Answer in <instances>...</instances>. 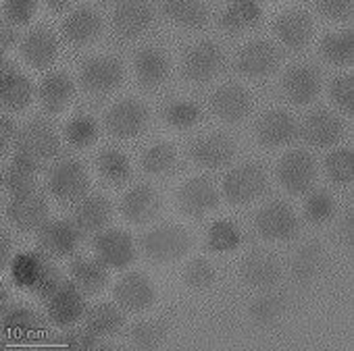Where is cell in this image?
Returning a JSON list of instances; mask_svg holds the SVG:
<instances>
[{"mask_svg": "<svg viewBox=\"0 0 354 351\" xmlns=\"http://www.w3.org/2000/svg\"><path fill=\"white\" fill-rule=\"evenodd\" d=\"M98 339L100 337H96L92 330H88L84 326V328H71V330H67L59 339V343H63L69 349H77V351H94V349L100 347V341Z\"/></svg>", "mask_w": 354, "mask_h": 351, "instance_id": "816d5d0a", "label": "cell"}, {"mask_svg": "<svg viewBox=\"0 0 354 351\" xmlns=\"http://www.w3.org/2000/svg\"><path fill=\"white\" fill-rule=\"evenodd\" d=\"M113 293H115V301L123 310L133 314L144 312L154 301V287L140 272H129L123 279H119Z\"/></svg>", "mask_w": 354, "mask_h": 351, "instance_id": "d6986e66", "label": "cell"}, {"mask_svg": "<svg viewBox=\"0 0 354 351\" xmlns=\"http://www.w3.org/2000/svg\"><path fill=\"white\" fill-rule=\"evenodd\" d=\"M158 208H160L158 194L150 185H136L121 200L123 217L136 225H142V223H148L150 219H154Z\"/></svg>", "mask_w": 354, "mask_h": 351, "instance_id": "4316f807", "label": "cell"}, {"mask_svg": "<svg viewBox=\"0 0 354 351\" xmlns=\"http://www.w3.org/2000/svg\"><path fill=\"white\" fill-rule=\"evenodd\" d=\"M283 92L290 102L304 106L310 104L321 92V75L310 65H296L283 77Z\"/></svg>", "mask_w": 354, "mask_h": 351, "instance_id": "44dd1931", "label": "cell"}, {"mask_svg": "<svg viewBox=\"0 0 354 351\" xmlns=\"http://www.w3.org/2000/svg\"><path fill=\"white\" fill-rule=\"evenodd\" d=\"M242 279L257 289H271L281 279V266L275 256L267 252L250 254L242 264Z\"/></svg>", "mask_w": 354, "mask_h": 351, "instance_id": "f1b7e54d", "label": "cell"}, {"mask_svg": "<svg viewBox=\"0 0 354 351\" xmlns=\"http://www.w3.org/2000/svg\"><path fill=\"white\" fill-rule=\"evenodd\" d=\"M0 310H3V314L9 310V291L5 287L0 289Z\"/></svg>", "mask_w": 354, "mask_h": 351, "instance_id": "6125c7cd", "label": "cell"}, {"mask_svg": "<svg viewBox=\"0 0 354 351\" xmlns=\"http://www.w3.org/2000/svg\"><path fill=\"white\" fill-rule=\"evenodd\" d=\"M277 179L286 192L294 196L306 194L317 179L315 158L306 150H292L283 154L277 166Z\"/></svg>", "mask_w": 354, "mask_h": 351, "instance_id": "277c9868", "label": "cell"}, {"mask_svg": "<svg viewBox=\"0 0 354 351\" xmlns=\"http://www.w3.org/2000/svg\"><path fill=\"white\" fill-rule=\"evenodd\" d=\"M146 123H148V108L133 98L115 102L104 117L106 131L119 139H129L140 135Z\"/></svg>", "mask_w": 354, "mask_h": 351, "instance_id": "8992f818", "label": "cell"}, {"mask_svg": "<svg viewBox=\"0 0 354 351\" xmlns=\"http://www.w3.org/2000/svg\"><path fill=\"white\" fill-rule=\"evenodd\" d=\"M69 274H71V283L84 293H98L109 283L106 266L98 258L96 260H90V258L75 260L69 268Z\"/></svg>", "mask_w": 354, "mask_h": 351, "instance_id": "836d02e7", "label": "cell"}, {"mask_svg": "<svg viewBox=\"0 0 354 351\" xmlns=\"http://www.w3.org/2000/svg\"><path fill=\"white\" fill-rule=\"evenodd\" d=\"M17 137H19L17 125L9 117H3V121H0V148H3V152H7L9 146H15Z\"/></svg>", "mask_w": 354, "mask_h": 351, "instance_id": "9f6ffc18", "label": "cell"}, {"mask_svg": "<svg viewBox=\"0 0 354 351\" xmlns=\"http://www.w3.org/2000/svg\"><path fill=\"white\" fill-rule=\"evenodd\" d=\"M329 94H331L333 104L339 110H344L346 114H352V110H354V79H352V75L335 77L331 81Z\"/></svg>", "mask_w": 354, "mask_h": 351, "instance_id": "681fc988", "label": "cell"}, {"mask_svg": "<svg viewBox=\"0 0 354 351\" xmlns=\"http://www.w3.org/2000/svg\"><path fill=\"white\" fill-rule=\"evenodd\" d=\"M38 326H40L38 316L30 308L15 305L3 314V330L13 341H26V339L34 337Z\"/></svg>", "mask_w": 354, "mask_h": 351, "instance_id": "74e56055", "label": "cell"}, {"mask_svg": "<svg viewBox=\"0 0 354 351\" xmlns=\"http://www.w3.org/2000/svg\"><path fill=\"white\" fill-rule=\"evenodd\" d=\"M0 42H3V54H7L9 48L17 44V30L13 26H3V30H0Z\"/></svg>", "mask_w": 354, "mask_h": 351, "instance_id": "680465c9", "label": "cell"}, {"mask_svg": "<svg viewBox=\"0 0 354 351\" xmlns=\"http://www.w3.org/2000/svg\"><path fill=\"white\" fill-rule=\"evenodd\" d=\"M129 339H131V345L136 349L150 351V349H158L165 343L167 330L160 322H138L131 328Z\"/></svg>", "mask_w": 354, "mask_h": 351, "instance_id": "ee69618b", "label": "cell"}, {"mask_svg": "<svg viewBox=\"0 0 354 351\" xmlns=\"http://www.w3.org/2000/svg\"><path fill=\"white\" fill-rule=\"evenodd\" d=\"M38 166H40L38 162L17 154L13 164L9 168H5V172H3V185H5V190L11 192L13 196L34 190V183H36L34 174H36Z\"/></svg>", "mask_w": 354, "mask_h": 351, "instance_id": "8d00e7d4", "label": "cell"}, {"mask_svg": "<svg viewBox=\"0 0 354 351\" xmlns=\"http://www.w3.org/2000/svg\"><path fill=\"white\" fill-rule=\"evenodd\" d=\"M111 217L113 208L104 196H88L77 204L73 223L82 235H98L106 229Z\"/></svg>", "mask_w": 354, "mask_h": 351, "instance_id": "cb8c5ba5", "label": "cell"}, {"mask_svg": "<svg viewBox=\"0 0 354 351\" xmlns=\"http://www.w3.org/2000/svg\"><path fill=\"white\" fill-rule=\"evenodd\" d=\"M184 279H186V285L192 287V289H207L213 285L215 281V268L211 266V262L198 258L194 262L188 264L186 272H184Z\"/></svg>", "mask_w": 354, "mask_h": 351, "instance_id": "f907efd6", "label": "cell"}, {"mask_svg": "<svg viewBox=\"0 0 354 351\" xmlns=\"http://www.w3.org/2000/svg\"><path fill=\"white\" fill-rule=\"evenodd\" d=\"M335 212V202L327 192H315L308 196L304 204V217L313 225H323L327 223Z\"/></svg>", "mask_w": 354, "mask_h": 351, "instance_id": "7dc6e473", "label": "cell"}, {"mask_svg": "<svg viewBox=\"0 0 354 351\" xmlns=\"http://www.w3.org/2000/svg\"><path fill=\"white\" fill-rule=\"evenodd\" d=\"M298 133L296 119L286 110H267L257 123V139L265 148H279L290 143Z\"/></svg>", "mask_w": 354, "mask_h": 351, "instance_id": "2e32d148", "label": "cell"}, {"mask_svg": "<svg viewBox=\"0 0 354 351\" xmlns=\"http://www.w3.org/2000/svg\"><path fill=\"white\" fill-rule=\"evenodd\" d=\"M73 81L67 73H50L42 79L38 88L40 102L48 112H61L73 98Z\"/></svg>", "mask_w": 354, "mask_h": 351, "instance_id": "1f68e13d", "label": "cell"}, {"mask_svg": "<svg viewBox=\"0 0 354 351\" xmlns=\"http://www.w3.org/2000/svg\"><path fill=\"white\" fill-rule=\"evenodd\" d=\"M190 250V235L175 225H160L142 237V252L154 264H169L180 260Z\"/></svg>", "mask_w": 354, "mask_h": 351, "instance_id": "6da1fadb", "label": "cell"}, {"mask_svg": "<svg viewBox=\"0 0 354 351\" xmlns=\"http://www.w3.org/2000/svg\"><path fill=\"white\" fill-rule=\"evenodd\" d=\"M323 262H325V252L319 245V241H306L294 256L292 279L300 285L310 283L323 270Z\"/></svg>", "mask_w": 354, "mask_h": 351, "instance_id": "e575fe53", "label": "cell"}, {"mask_svg": "<svg viewBox=\"0 0 354 351\" xmlns=\"http://www.w3.org/2000/svg\"><path fill=\"white\" fill-rule=\"evenodd\" d=\"M15 148L19 156H26L40 164L44 160H50L59 152V135L48 123L32 121L19 131Z\"/></svg>", "mask_w": 354, "mask_h": 351, "instance_id": "52a82bcc", "label": "cell"}, {"mask_svg": "<svg viewBox=\"0 0 354 351\" xmlns=\"http://www.w3.org/2000/svg\"><path fill=\"white\" fill-rule=\"evenodd\" d=\"M94 254L106 268H125L136 260L131 237L119 229H104L94 237Z\"/></svg>", "mask_w": 354, "mask_h": 351, "instance_id": "4fadbf2b", "label": "cell"}, {"mask_svg": "<svg viewBox=\"0 0 354 351\" xmlns=\"http://www.w3.org/2000/svg\"><path fill=\"white\" fill-rule=\"evenodd\" d=\"M192 160L198 166L205 168H223L234 160L236 154V146L234 141L223 135V133H211L205 137H198L190 150Z\"/></svg>", "mask_w": 354, "mask_h": 351, "instance_id": "ac0fdd59", "label": "cell"}, {"mask_svg": "<svg viewBox=\"0 0 354 351\" xmlns=\"http://www.w3.org/2000/svg\"><path fill=\"white\" fill-rule=\"evenodd\" d=\"M175 150H173V146H169V143H154V146H150L144 154H142V160H140V164H142V168L148 172V174H165V172H169L173 166H175Z\"/></svg>", "mask_w": 354, "mask_h": 351, "instance_id": "7bdbcfd3", "label": "cell"}, {"mask_svg": "<svg viewBox=\"0 0 354 351\" xmlns=\"http://www.w3.org/2000/svg\"><path fill=\"white\" fill-rule=\"evenodd\" d=\"M342 133H344L342 121L327 110H315L304 119L302 125V137L315 148H329L337 143Z\"/></svg>", "mask_w": 354, "mask_h": 351, "instance_id": "d4e9b609", "label": "cell"}, {"mask_svg": "<svg viewBox=\"0 0 354 351\" xmlns=\"http://www.w3.org/2000/svg\"><path fill=\"white\" fill-rule=\"evenodd\" d=\"M263 9L259 3H250V0H240V3L227 5V9L221 15V28L225 32L238 34L244 30L254 28L261 21Z\"/></svg>", "mask_w": 354, "mask_h": 351, "instance_id": "d590c367", "label": "cell"}, {"mask_svg": "<svg viewBox=\"0 0 354 351\" xmlns=\"http://www.w3.org/2000/svg\"><path fill=\"white\" fill-rule=\"evenodd\" d=\"M279 65V52L277 48L267 40H252L248 42L236 59V67L242 75L250 79L267 77L271 75Z\"/></svg>", "mask_w": 354, "mask_h": 351, "instance_id": "5bb4252c", "label": "cell"}, {"mask_svg": "<svg viewBox=\"0 0 354 351\" xmlns=\"http://www.w3.org/2000/svg\"><path fill=\"white\" fill-rule=\"evenodd\" d=\"M32 83L26 75L9 69V61L3 57V73H0V100L5 108L24 110L32 102Z\"/></svg>", "mask_w": 354, "mask_h": 351, "instance_id": "f546056e", "label": "cell"}, {"mask_svg": "<svg viewBox=\"0 0 354 351\" xmlns=\"http://www.w3.org/2000/svg\"><path fill=\"white\" fill-rule=\"evenodd\" d=\"M46 7L50 9V11H55V13H61V11H65V9H69L71 7V3H67V0H48L46 3Z\"/></svg>", "mask_w": 354, "mask_h": 351, "instance_id": "94428289", "label": "cell"}, {"mask_svg": "<svg viewBox=\"0 0 354 351\" xmlns=\"http://www.w3.org/2000/svg\"><path fill=\"white\" fill-rule=\"evenodd\" d=\"M275 34L290 50H302L313 38V19L304 11H286L275 21Z\"/></svg>", "mask_w": 354, "mask_h": 351, "instance_id": "603a6c76", "label": "cell"}, {"mask_svg": "<svg viewBox=\"0 0 354 351\" xmlns=\"http://www.w3.org/2000/svg\"><path fill=\"white\" fill-rule=\"evenodd\" d=\"M88 172L77 160H61L48 174V190L61 202H77L88 192Z\"/></svg>", "mask_w": 354, "mask_h": 351, "instance_id": "5b68a950", "label": "cell"}, {"mask_svg": "<svg viewBox=\"0 0 354 351\" xmlns=\"http://www.w3.org/2000/svg\"><path fill=\"white\" fill-rule=\"evenodd\" d=\"M11 252H13V241L9 239L7 233H0V268H3V270H5L9 264H13Z\"/></svg>", "mask_w": 354, "mask_h": 351, "instance_id": "6f0895ef", "label": "cell"}, {"mask_svg": "<svg viewBox=\"0 0 354 351\" xmlns=\"http://www.w3.org/2000/svg\"><path fill=\"white\" fill-rule=\"evenodd\" d=\"M96 135H98V127L96 121L90 117H77L65 129L67 141L75 148H88L90 143H94Z\"/></svg>", "mask_w": 354, "mask_h": 351, "instance_id": "c3c4849f", "label": "cell"}, {"mask_svg": "<svg viewBox=\"0 0 354 351\" xmlns=\"http://www.w3.org/2000/svg\"><path fill=\"white\" fill-rule=\"evenodd\" d=\"M177 204L188 217H205L217 208L219 194L213 181H209L207 177H194L182 185L180 194H177Z\"/></svg>", "mask_w": 354, "mask_h": 351, "instance_id": "9a60e30c", "label": "cell"}, {"mask_svg": "<svg viewBox=\"0 0 354 351\" xmlns=\"http://www.w3.org/2000/svg\"><path fill=\"white\" fill-rule=\"evenodd\" d=\"M11 268H13V277H15L17 285L30 287L42 299H46L63 283L59 270L42 254L19 256L17 260H13Z\"/></svg>", "mask_w": 354, "mask_h": 351, "instance_id": "7a4b0ae2", "label": "cell"}, {"mask_svg": "<svg viewBox=\"0 0 354 351\" xmlns=\"http://www.w3.org/2000/svg\"><path fill=\"white\" fill-rule=\"evenodd\" d=\"M7 217L11 225L24 233L40 231L48 219V204L36 190H30L11 198L7 206Z\"/></svg>", "mask_w": 354, "mask_h": 351, "instance_id": "30bf717a", "label": "cell"}, {"mask_svg": "<svg viewBox=\"0 0 354 351\" xmlns=\"http://www.w3.org/2000/svg\"><path fill=\"white\" fill-rule=\"evenodd\" d=\"M342 235H344L346 245H352L354 241V212L352 210H348L346 219L342 221Z\"/></svg>", "mask_w": 354, "mask_h": 351, "instance_id": "91938a15", "label": "cell"}, {"mask_svg": "<svg viewBox=\"0 0 354 351\" xmlns=\"http://www.w3.org/2000/svg\"><path fill=\"white\" fill-rule=\"evenodd\" d=\"M283 308H286V301L281 295H275V293L263 295V297L254 299V303L250 305V318L257 324L267 326V324H273L281 316Z\"/></svg>", "mask_w": 354, "mask_h": 351, "instance_id": "f6af8a7d", "label": "cell"}, {"mask_svg": "<svg viewBox=\"0 0 354 351\" xmlns=\"http://www.w3.org/2000/svg\"><path fill=\"white\" fill-rule=\"evenodd\" d=\"M254 227L269 241H288L298 233V219L286 202H269L259 210Z\"/></svg>", "mask_w": 354, "mask_h": 351, "instance_id": "9c48e42d", "label": "cell"}, {"mask_svg": "<svg viewBox=\"0 0 354 351\" xmlns=\"http://www.w3.org/2000/svg\"><path fill=\"white\" fill-rule=\"evenodd\" d=\"M123 81V65L115 57L90 59L80 73V83L94 96H104L117 90Z\"/></svg>", "mask_w": 354, "mask_h": 351, "instance_id": "ba28073f", "label": "cell"}, {"mask_svg": "<svg viewBox=\"0 0 354 351\" xmlns=\"http://www.w3.org/2000/svg\"><path fill=\"white\" fill-rule=\"evenodd\" d=\"M102 32V19L94 9L82 7L73 11L63 23V36L73 46H88Z\"/></svg>", "mask_w": 354, "mask_h": 351, "instance_id": "484cf974", "label": "cell"}, {"mask_svg": "<svg viewBox=\"0 0 354 351\" xmlns=\"http://www.w3.org/2000/svg\"><path fill=\"white\" fill-rule=\"evenodd\" d=\"M46 312L48 318L59 326L75 324L86 312L84 291H80L71 281H63L48 297H46Z\"/></svg>", "mask_w": 354, "mask_h": 351, "instance_id": "8fae6325", "label": "cell"}, {"mask_svg": "<svg viewBox=\"0 0 354 351\" xmlns=\"http://www.w3.org/2000/svg\"><path fill=\"white\" fill-rule=\"evenodd\" d=\"M21 54L34 69H46L59 54V42L48 30H32L21 42Z\"/></svg>", "mask_w": 354, "mask_h": 351, "instance_id": "83f0119b", "label": "cell"}, {"mask_svg": "<svg viewBox=\"0 0 354 351\" xmlns=\"http://www.w3.org/2000/svg\"><path fill=\"white\" fill-rule=\"evenodd\" d=\"M223 67V52L215 42H201L192 46L182 63V73L188 81H211Z\"/></svg>", "mask_w": 354, "mask_h": 351, "instance_id": "7c38bea8", "label": "cell"}, {"mask_svg": "<svg viewBox=\"0 0 354 351\" xmlns=\"http://www.w3.org/2000/svg\"><path fill=\"white\" fill-rule=\"evenodd\" d=\"M321 54L331 65H352L354 63V34H352V30L325 36L321 42Z\"/></svg>", "mask_w": 354, "mask_h": 351, "instance_id": "ab89813d", "label": "cell"}, {"mask_svg": "<svg viewBox=\"0 0 354 351\" xmlns=\"http://www.w3.org/2000/svg\"><path fill=\"white\" fill-rule=\"evenodd\" d=\"M96 168L100 172V177L109 183H123L127 181L129 177V162H127V156L119 150H104L100 152L98 156V162H96Z\"/></svg>", "mask_w": 354, "mask_h": 351, "instance_id": "b9f144b4", "label": "cell"}, {"mask_svg": "<svg viewBox=\"0 0 354 351\" xmlns=\"http://www.w3.org/2000/svg\"><path fill=\"white\" fill-rule=\"evenodd\" d=\"M317 11L327 17V19H333V21H346L352 17V11H354V5L350 0H327V3H315Z\"/></svg>", "mask_w": 354, "mask_h": 351, "instance_id": "db71d44e", "label": "cell"}, {"mask_svg": "<svg viewBox=\"0 0 354 351\" xmlns=\"http://www.w3.org/2000/svg\"><path fill=\"white\" fill-rule=\"evenodd\" d=\"M267 190V172L261 164L248 162L236 166L223 179V196L232 204H250Z\"/></svg>", "mask_w": 354, "mask_h": 351, "instance_id": "3957f363", "label": "cell"}, {"mask_svg": "<svg viewBox=\"0 0 354 351\" xmlns=\"http://www.w3.org/2000/svg\"><path fill=\"white\" fill-rule=\"evenodd\" d=\"M211 106H213V112L221 121L240 123L242 119L248 117V112L252 108V98L246 88H242L238 83H227V86H221L213 94Z\"/></svg>", "mask_w": 354, "mask_h": 351, "instance_id": "e0dca14e", "label": "cell"}, {"mask_svg": "<svg viewBox=\"0 0 354 351\" xmlns=\"http://www.w3.org/2000/svg\"><path fill=\"white\" fill-rule=\"evenodd\" d=\"M133 69L144 88H156L169 77V59L158 48H142L133 59Z\"/></svg>", "mask_w": 354, "mask_h": 351, "instance_id": "4dcf8cb0", "label": "cell"}, {"mask_svg": "<svg viewBox=\"0 0 354 351\" xmlns=\"http://www.w3.org/2000/svg\"><path fill=\"white\" fill-rule=\"evenodd\" d=\"M238 241V233L232 229V225H215L213 233H211V243L215 248H232Z\"/></svg>", "mask_w": 354, "mask_h": 351, "instance_id": "11a10c76", "label": "cell"}, {"mask_svg": "<svg viewBox=\"0 0 354 351\" xmlns=\"http://www.w3.org/2000/svg\"><path fill=\"white\" fill-rule=\"evenodd\" d=\"M36 9L38 5L34 0H7L5 3V15L11 26H26L34 17Z\"/></svg>", "mask_w": 354, "mask_h": 351, "instance_id": "f5cc1de1", "label": "cell"}, {"mask_svg": "<svg viewBox=\"0 0 354 351\" xmlns=\"http://www.w3.org/2000/svg\"><path fill=\"white\" fill-rule=\"evenodd\" d=\"M123 326V314L117 305L98 303L86 314V328L92 330L96 337H111L119 332Z\"/></svg>", "mask_w": 354, "mask_h": 351, "instance_id": "f35d334b", "label": "cell"}, {"mask_svg": "<svg viewBox=\"0 0 354 351\" xmlns=\"http://www.w3.org/2000/svg\"><path fill=\"white\" fill-rule=\"evenodd\" d=\"M327 177L337 185H348L354 179V152L350 148H337L325 158Z\"/></svg>", "mask_w": 354, "mask_h": 351, "instance_id": "60d3db41", "label": "cell"}, {"mask_svg": "<svg viewBox=\"0 0 354 351\" xmlns=\"http://www.w3.org/2000/svg\"><path fill=\"white\" fill-rule=\"evenodd\" d=\"M154 19V11L148 3H119L113 13V28L115 32L125 38L133 40L140 38Z\"/></svg>", "mask_w": 354, "mask_h": 351, "instance_id": "ffe728a7", "label": "cell"}, {"mask_svg": "<svg viewBox=\"0 0 354 351\" xmlns=\"http://www.w3.org/2000/svg\"><path fill=\"white\" fill-rule=\"evenodd\" d=\"M198 119H201V108L190 100H177L165 108V121L177 129H188Z\"/></svg>", "mask_w": 354, "mask_h": 351, "instance_id": "bcb514c9", "label": "cell"}, {"mask_svg": "<svg viewBox=\"0 0 354 351\" xmlns=\"http://www.w3.org/2000/svg\"><path fill=\"white\" fill-rule=\"evenodd\" d=\"M80 229L71 221H50L38 231L40 248L50 256H69L80 245Z\"/></svg>", "mask_w": 354, "mask_h": 351, "instance_id": "7402d4cb", "label": "cell"}, {"mask_svg": "<svg viewBox=\"0 0 354 351\" xmlns=\"http://www.w3.org/2000/svg\"><path fill=\"white\" fill-rule=\"evenodd\" d=\"M160 11L171 21L190 30H201L209 21V7L201 0H169L160 5Z\"/></svg>", "mask_w": 354, "mask_h": 351, "instance_id": "d6a6232c", "label": "cell"}]
</instances>
